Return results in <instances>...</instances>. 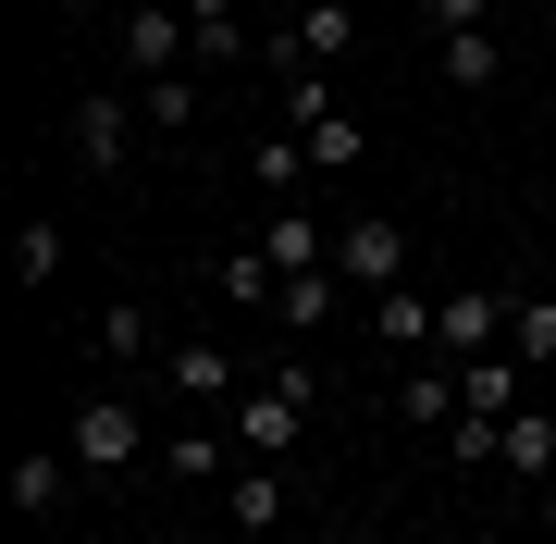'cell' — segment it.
Here are the masks:
<instances>
[{"instance_id":"1","label":"cell","mask_w":556,"mask_h":544,"mask_svg":"<svg viewBox=\"0 0 556 544\" xmlns=\"http://www.w3.org/2000/svg\"><path fill=\"white\" fill-rule=\"evenodd\" d=\"M62 458L75 470H100V483H124V470H161V433L137 421V396H75V433H62Z\"/></svg>"},{"instance_id":"2","label":"cell","mask_w":556,"mask_h":544,"mask_svg":"<svg viewBox=\"0 0 556 544\" xmlns=\"http://www.w3.org/2000/svg\"><path fill=\"white\" fill-rule=\"evenodd\" d=\"M321 408V371L309 359H285V371H260L248 396H236V458H285L298 445V421Z\"/></svg>"},{"instance_id":"3","label":"cell","mask_w":556,"mask_h":544,"mask_svg":"<svg viewBox=\"0 0 556 544\" xmlns=\"http://www.w3.org/2000/svg\"><path fill=\"white\" fill-rule=\"evenodd\" d=\"M285 137L309 149V174H358V149H371V137H358V112L321 100V75H285Z\"/></svg>"},{"instance_id":"4","label":"cell","mask_w":556,"mask_h":544,"mask_svg":"<svg viewBox=\"0 0 556 544\" xmlns=\"http://www.w3.org/2000/svg\"><path fill=\"white\" fill-rule=\"evenodd\" d=\"M507 284H445V298H433V359H495V346H507Z\"/></svg>"},{"instance_id":"5","label":"cell","mask_w":556,"mask_h":544,"mask_svg":"<svg viewBox=\"0 0 556 544\" xmlns=\"http://www.w3.org/2000/svg\"><path fill=\"white\" fill-rule=\"evenodd\" d=\"M334 273L358 284V298L408 284V223H396V211H358V223H334Z\"/></svg>"},{"instance_id":"6","label":"cell","mask_w":556,"mask_h":544,"mask_svg":"<svg viewBox=\"0 0 556 544\" xmlns=\"http://www.w3.org/2000/svg\"><path fill=\"white\" fill-rule=\"evenodd\" d=\"M346 50H358V0H309L260 62H273V75H309V62H346Z\"/></svg>"},{"instance_id":"7","label":"cell","mask_w":556,"mask_h":544,"mask_svg":"<svg viewBox=\"0 0 556 544\" xmlns=\"http://www.w3.org/2000/svg\"><path fill=\"white\" fill-rule=\"evenodd\" d=\"M124 62H137V75H186V62H199V25H186L174 0H124Z\"/></svg>"},{"instance_id":"8","label":"cell","mask_w":556,"mask_h":544,"mask_svg":"<svg viewBox=\"0 0 556 544\" xmlns=\"http://www.w3.org/2000/svg\"><path fill=\"white\" fill-rule=\"evenodd\" d=\"M161 396H186V408H236L248 383H236V359H223L211 334H174V346H161Z\"/></svg>"},{"instance_id":"9","label":"cell","mask_w":556,"mask_h":544,"mask_svg":"<svg viewBox=\"0 0 556 544\" xmlns=\"http://www.w3.org/2000/svg\"><path fill=\"white\" fill-rule=\"evenodd\" d=\"M137 124H149V112H124V87H87V100H75V162H87V174H124Z\"/></svg>"},{"instance_id":"10","label":"cell","mask_w":556,"mask_h":544,"mask_svg":"<svg viewBox=\"0 0 556 544\" xmlns=\"http://www.w3.org/2000/svg\"><path fill=\"white\" fill-rule=\"evenodd\" d=\"M260 248H273V273H334V236H321V211H309V199H273Z\"/></svg>"},{"instance_id":"11","label":"cell","mask_w":556,"mask_h":544,"mask_svg":"<svg viewBox=\"0 0 556 544\" xmlns=\"http://www.w3.org/2000/svg\"><path fill=\"white\" fill-rule=\"evenodd\" d=\"M223 520H236L248 544L273 532L285 520V458H236V470H223Z\"/></svg>"},{"instance_id":"12","label":"cell","mask_w":556,"mask_h":544,"mask_svg":"<svg viewBox=\"0 0 556 544\" xmlns=\"http://www.w3.org/2000/svg\"><path fill=\"white\" fill-rule=\"evenodd\" d=\"M519 371H532L519 346H495V359H457V408H470V421H507V408H519Z\"/></svg>"},{"instance_id":"13","label":"cell","mask_w":556,"mask_h":544,"mask_svg":"<svg viewBox=\"0 0 556 544\" xmlns=\"http://www.w3.org/2000/svg\"><path fill=\"white\" fill-rule=\"evenodd\" d=\"M161 346H174V334H161L137 298H112V309H100V359H112V371H161Z\"/></svg>"},{"instance_id":"14","label":"cell","mask_w":556,"mask_h":544,"mask_svg":"<svg viewBox=\"0 0 556 544\" xmlns=\"http://www.w3.org/2000/svg\"><path fill=\"white\" fill-rule=\"evenodd\" d=\"M396 421H408V433H445V421H457V359L396 371Z\"/></svg>"},{"instance_id":"15","label":"cell","mask_w":556,"mask_h":544,"mask_svg":"<svg viewBox=\"0 0 556 544\" xmlns=\"http://www.w3.org/2000/svg\"><path fill=\"white\" fill-rule=\"evenodd\" d=\"M371 334L396 346V359H433V298H420V284H383V298H371Z\"/></svg>"},{"instance_id":"16","label":"cell","mask_w":556,"mask_h":544,"mask_svg":"<svg viewBox=\"0 0 556 544\" xmlns=\"http://www.w3.org/2000/svg\"><path fill=\"white\" fill-rule=\"evenodd\" d=\"M433 75L445 87H495L507 75V38H495V25H457V38H433Z\"/></svg>"},{"instance_id":"17","label":"cell","mask_w":556,"mask_h":544,"mask_svg":"<svg viewBox=\"0 0 556 544\" xmlns=\"http://www.w3.org/2000/svg\"><path fill=\"white\" fill-rule=\"evenodd\" d=\"M211 284H223V309H273V298H285L273 248H223V261H211Z\"/></svg>"},{"instance_id":"18","label":"cell","mask_w":556,"mask_h":544,"mask_svg":"<svg viewBox=\"0 0 556 544\" xmlns=\"http://www.w3.org/2000/svg\"><path fill=\"white\" fill-rule=\"evenodd\" d=\"M174 13L199 25V62H211V75H236V62H248V25H236V0H174Z\"/></svg>"},{"instance_id":"19","label":"cell","mask_w":556,"mask_h":544,"mask_svg":"<svg viewBox=\"0 0 556 544\" xmlns=\"http://www.w3.org/2000/svg\"><path fill=\"white\" fill-rule=\"evenodd\" d=\"M495 470H544V483H556V408H507V445H495Z\"/></svg>"},{"instance_id":"20","label":"cell","mask_w":556,"mask_h":544,"mask_svg":"<svg viewBox=\"0 0 556 544\" xmlns=\"http://www.w3.org/2000/svg\"><path fill=\"white\" fill-rule=\"evenodd\" d=\"M248 186H260V199H298V186H309V149H298V137L273 124V137L248 149Z\"/></svg>"},{"instance_id":"21","label":"cell","mask_w":556,"mask_h":544,"mask_svg":"<svg viewBox=\"0 0 556 544\" xmlns=\"http://www.w3.org/2000/svg\"><path fill=\"white\" fill-rule=\"evenodd\" d=\"M334 284H346V273H285L273 322H285V334H321V322H334Z\"/></svg>"},{"instance_id":"22","label":"cell","mask_w":556,"mask_h":544,"mask_svg":"<svg viewBox=\"0 0 556 544\" xmlns=\"http://www.w3.org/2000/svg\"><path fill=\"white\" fill-rule=\"evenodd\" d=\"M161 470H174V483H223L236 458H223V433H211V421H186V433H161Z\"/></svg>"},{"instance_id":"23","label":"cell","mask_w":556,"mask_h":544,"mask_svg":"<svg viewBox=\"0 0 556 544\" xmlns=\"http://www.w3.org/2000/svg\"><path fill=\"white\" fill-rule=\"evenodd\" d=\"M137 112H149V137H186V124H199V75H149Z\"/></svg>"},{"instance_id":"24","label":"cell","mask_w":556,"mask_h":544,"mask_svg":"<svg viewBox=\"0 0 556 544\" xmlns=\"http://www.w3.org/2000/svg\"><path fill=\"white\" fill-rule=\"evenodd\" d=\"M62 483H75V458H13V520H50Z\"/></svg>"},{"instance_id":"25","label":"cell","mask_w":556,"mask_h":544,"mask_svg":"<svg viewBox=\"0 0 556 544\" xmlns=\"http://www.w3.org/2000/svg\"><path fill=\"white\" fill-rule=\"evenodd\" d=\"M13 273H25V284H50V273H62V223H50V211H25V223H13Z\"/></svg>"},{"instance_id":"26","label":"cell","mask_w":556,"mask_h":544,"mask_svg":"<svg viewBox=\"0 0 556 544\" xmlns=\"http://www.w3.org/2000/svg\"><path fill=\"white\" fill-rule=\"evenodd\" d=\"M507 346L544 371V359H556V298H519V309H507Z\"/></svg>"},{"instance_id":"27","label":"cell","mask_w":556,"mask_h":544,"mask_svg":"<svg viewBox=\"0 0 556 544\" xmlns=\"http://www.w3.org/2000/svg\"><path fill=\"white\" fill-rule=\"evenodd\" d=\"M433 13V38H457V25H495V0H420Z\"/></svg>"},{"instance_id":"28","label":"cell","mask_w":556,"mask_h":544,"mask_svg":"<svg viewBox=\"0 0 556 544\" xmlns=\"http://www.w3.org/2000/svg\"><path fill=\"white\" fill-rule=\"evenodd\" d=\"M544 544H556V483H544Z\"/></svg>"},{"instance_id":"29","label":"cell","mask_w":556,"mask_h":544,"mask_svg":"<svg viewBox=\"0 0 556 544\" xmlns=\"http://www.w3.org/2000/svg\"><path fill=\"white\" fill-rule=\"evenodd\" d=\"M50 13H100V0H50Z\"/></svg>"},{"instance_id":"30","label":"cell","mask_w":556,"mask_h":544,"mask_svg":"<svg viewBox=\"0 0 556 544\" xmlns=\"http://www.w3.org/2000/svg\"><path fill=\"white\" fill-rule=\"evenodd\" d=\"M371 544H408V532H371Z\"/></svg>"}]
</instances>
